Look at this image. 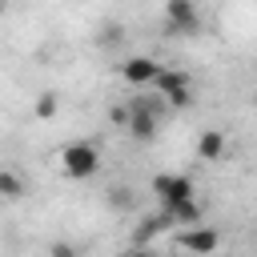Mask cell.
Returning <instances> with one entry per match:
<instances>
[{"label":"cell","mask_w":257,"mask_h":257,"mask_svg":"<svg viewBox=\"0 0 257 257\" xmlns=\"http://www.w3.org/2000/svg\"><path fill=\"white\" fill-rule=\"evenodd\" d=\"M96 169H100V149L92 141H72L60 149V173L64 177L88 181V177H96Z\"/></svg>","instance_id":"cell-1"},{"label":"cell","mask_w":257,"mask_h":257,"mask_svg":"<svg viewBox=\"0 0 257 257\" xmlns=\"http://www.w3.org/2000/svg\"><path fill=\"white\" fill-rule=\"evenodd\" d=\"M153 88H157V96H165L169 108H189L193 104V76L181 72V68H161Z\"/></svg>","instance_id":"cell-2"},{"label":"cell","mask_w":257,"mask_h":257,"mask_svg":"<svg viewBox=\"0 0 257 257\" xmlns=\"http://www.w3.org/2000/svg\"><path fill=\"white\" fill-rule=\"evenodd\" d=\"M153 193H157L161 209H173V205H181V201H197V185H193V177H185V173H157V177H153Z\"/></svg>","instance_id":"cell-3"},{"label":"cell","mask_w":257,"mask_h":257,"mask_svg":"<svg viewBox=\"0 0 257 257\" xmlns=\"http://www.w3.org/2000/svg\"><path fill=\"white\" fill-rule=\"evenodd\" d=\"M165 32L169 36H197L201 32L197 0H169L165 4Z\"/></svg>","instance_id":"cell-4"},{"label":"cell","mask_w":257,"mask_h":257,"mask_svg":"<svg viewBox=\"0 0 257 257\" xmlns=\"http://www.w3.org/2000/svg\"><path fill=\"white\" fill-rule=\"evenodd\" d=\"M217 245H221V233L209 229V225H193V229H185V237H181V249L193 253V257H209V253H217Z\"/></svg>","instance_id":"cell-5"},{"label":"cell","mask_w":257,"mask_h":257,"mask_svg":"<svg viewBox=\"0 0 257 257\" xmlns=\"http://www.w3.org/2000/svg\"><path fill=\"white\" fill-rule=\"evenodd\" d=\"M157 72H161V64H157L153 56H128V60L120 64V76H124V84H133V88H145V84H153V80H157Z\"/></svg>","instance_id":"cell-6"},{"label":"cell","mask_w":257,"mask_h":257,"mask_svg":"<svg viewBox=\"0 0 257 257\" xmlns=\"http://www.w3.org/2000/svg\"><path fill=\"white\" fill-rule=\"evenodd\" d=\"M225 149H229V141H225L221 128H205V133L197 137V157H201V161H221Z\"/></svg>","instance_id":"cell-7"},{"label":"cell","mask_w":257,"mask_h":257,"mask_svg":"<svg viewBox=\"0 0 257 257\" xmlns=\"http://www.w3.org/2000/svg\"><path fill=\"white\" fill-rule=\"evenodd\" d=\"M161 213H169V221H173V225H185V229L201 225V205H197V201H181V205L161 209Z\"/></svg>","instance_id":"cell-8"},{"label":"cell","mask_w":257,"mask_h":257,"mask_svg":"<svg viewBox=\"0 0 257 257\" xmlns=\"http://www.w3.org/2000/svg\"><path fill=\"white\" fill-rule=\"evenodd\" d=\"M56 112H60V96H56V92H40L36 104H32V116H36V120H52Z\"/></svg>","instance_id":"cell-9"},{"label":"cell","mask_w":257,"mask_h":257,"mask_svg":"<svg viewBox=\"0 0 257 257\" xmlns=\"http://www.w3.org/2000/svg\"><path fill=\"white\" fill-rule=\"evenodd\" d=\"M0 197H4V201H16V197H24V181H20L12 169H0Z\"/></svg>","instance_id":"cell-10"},{"label":"cell","mask_w":257,"mask_h":257,"mask_svg":"<svg viewBox=\"0 0 257 257\" xmlns=\"http://www.w3.org/2000/svg\"><path fill=\"white\" fill-rule=\"evenodd\" d=\"M169 225V213H157V217H145V225H141V241H149L153 233H161Z\"/></svg>","instance_id":"cell-11"},{"label":"cell","mask_w":257,"mask_h":257,"mask_svg":"<svg viewBox=\"0 0 257 257\" xmlns=\"http://www.w3.org/2000/svg\"><path fill=\"white\" fill-rule=\"evenodd\" d=\"M48 257H76V245L72 241H52L48 245Z\"/></svg>","instance_id":"cell-12"},{"label":"cell","mask_w":257,"mask_h":257,"mask_svg":"<svg viewBox=\"0 0 257 257\" xmlns=\"http://www.w3.org/2000/svg\"><path fill=\"white\" fill-rule=\"evenodd\" d=\"M120 257H157V253H149V249H141V245H137V249H124Z\"/></svg>","instance_id":"cell-13"},{"label":"cell","mask_w":257,"mask_h":257,"mask_svg":"<svg viewBox=\"0 0 257 257\" xmlns=\"http://www.w3.org/2000/svg\"><path fill=\"white\" fill-rule=\"evenodd\" d=\"M4 8H8V0H0V16H4Z\"/></svg>","instance_id":"cell-14"}]
</instances>
